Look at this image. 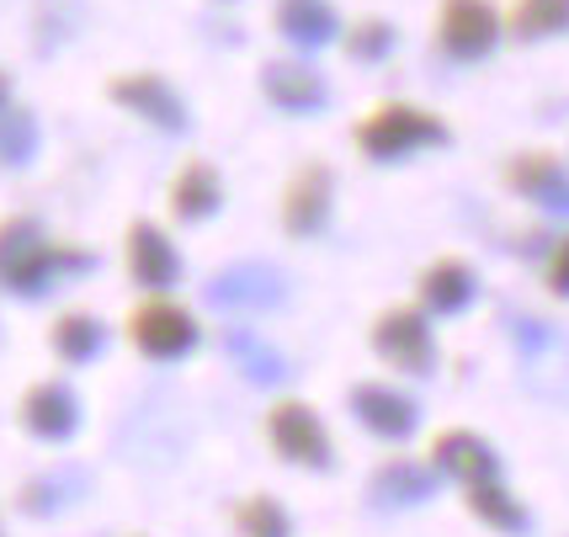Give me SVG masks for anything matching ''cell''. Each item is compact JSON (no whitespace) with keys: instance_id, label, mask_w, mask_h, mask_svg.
<instances>
[{"instance_id":"14","label":"cell","mask_w":569,"mask_h":537,"mask_svg":"<svg viewBox=\"0 0 569 537\" xmlns=\"http://www.w3.org/2000/svg\"><path fill=\"white\" fill-rule=\"evenodd\" d=\"M261 91L272 101L277 112H320L325 97H330V86H325L320 70H309V64H293V59H272L267 70H261Z\"/></svg>"},{"instance_id":"19","label":"cell","mask_w":569,"mask_h":537,"mask_svg":"<svg viewBox=\"0 0 569 537\" xmlns=\"http://www.w3.org/2000/svg\"><path fill=\"white\" fill-rule=\"evenodd\" d=\"M49 346H53V357H59L64 367H86L101 346H107V325H101L97 315H86V309H70V315L53 319Z\"/></svg>"},{"instance_id":"3","label":"cell","mask_w":569,"mask_h":537,"mask_svg":"<svg viewBox=\"0 0 569 537\" xmlns=\"http://www.w3.org/2000/svg\"><path fill=\"white\" fill-rule=\"evenodd\" d=\"M128 341L133 351H144L149 362H176L187 351H198L202 325L187 304H176L171 294H149L144 304H133L128 315Z\"/></svg>"},{"instance_id":"12","label":"cell","mask_w":569,"mask_h":537,"mask_svg":"<svg viewBox=\"0 0 569 537\" xmlns=\"http://www.w3.org/2000/svg\"><path fill=\"white\" fill-rule=\"evenodd\" d=\"M431 468L458 479V485H485V479H500V458L496 447L479 437V431H442L431 441Z\"/></svg>"},{"instance_id":"6","label":"cell","mask_w":569,"mask_h":537,"mask_svg":"<svg viewBox=\"0 0 569 537\" xmlns=\"http://www.w3.org/2000/svg\"><path fill=\"white\" fill-rule=\"evenodd\" d=\"M107 97L118 101L123 112L144 118L149 128H160V133H187V97L176 91L166 74H154V70L112 74L107 80Z\"/></svg>"},{"instance_id":"13","label":"cell","mask_w":569,"mask_h":537,"mask_svg":"<svg viewBox=\"0 0 569 537\" xmlns=\"http://www.w3.org/2000/svg\"><path fill=\"white\" fill-rule=\"evenodd\" d=\"M506 181H511V192L527 197V202H538L548 213H569V171L565 160H553L543 149H527L517 155L511 166H506Z\"/></svg>"},{"instance_id":"7","label":"cell","mask_w":569,"mask_h":537,"mask_svg":"<svg viewBox=\"0 0 569 537\" xmlns=\"http://www.w3.org/2000/svg\"><path fill=\"white\" fill-rule=\"evenodd\" d=\"M123 267L139 294H171L181 282V250L171 245V235L160 223L133 219L123 235Z\"/></svg>"},{"instance_id":"28","label":"cell","mask_w":569,"mask_h":537,"mask_svg":"<svg viewBox=\"0 0 569 537\" xmlns=\"http://www.w3.org/2000/svg\"><path fill=\"white\" fill-rule=\"evenodd\" d=\"M11 107V80H6V70H0V112Z\"/></svg>"},{"instance_id":"4","label":"cell","mask_w":569,"mask_h":537,"mask_svg":"<svg viewBox=\"0 0 569 537\" xmlns=\"http://www.w3.org/2000/svg\"><path fill=\"white\" fill-rule=\"evenodd\" d=\"M267 441H272V453L282 464H298V468H325L336 464V447H330V431H325V420L303 405V399H282L267 410Z\"/></svg>"},{"instance_id":"9","label":"cell","mask_w":569,"mask_h":537,"mask_svg":"<svg viewBox=\"0 0 569 537\" xmlns=\"http://www.w3.org/2000/svg\"><path fill=\"white\" fill-rule=\"evenodd\" d=\"M17 420H22L27 437L38 441H70L80 431V399H74V389L64 378H43V384H32L22 394Z\"/></svg>"},{"instance_id":"18","label":"cell","mask_w":569,"mask_h":537,"mask_svg":"<svg viewBox=\"0 0 569 537\" xmlns=\"http://www.w3.org/2000/svg\"><path fill=\"white\" fill-rule=\"evenodd\" d=\"M372 500L378 506H421L437 495V474L421 464H410V458H389V464L372 474Z\"/></svg>"},{"instance_id":"11","label":"cell","mask_w":569,"mask_h":537,"mask_svg":"<svg viewBox=\"0 0 569 537\" xmlns=\"http://www.w3.org/2000/svg\"><path fill=\"white\" fill-rule=\"evenodd\" d=\"M330 192H336V181L325 166H298L288 192H282V229L293 240H315L330 223Z\"/></svg>"},{"instance_id":"25","label":"cell","mask_w":569,"mask_h":537,"mask_svg":"<svg viewBox=\"0 0 569 537\" xmlns=\"http://www.w3.org/2000/svg\"><path fill=\"white\" fill-rule=\"evenodd\" d=\"M347 53L357 59V64H378V59H389V53H395V27L378 22V17L357 22L347 32Z\"/></svg>"},{"instance_id":"26","label":"cell","mask_w":569,"mask_h":537,"mask_svg":"<svg viewBox=\"0 0 569 537\" xmlns=\"http://www.w3.org/2000/svg\"><path fill=\"white\" fill-rule=\"evenodd\" d=\"M543 282L553 298H569V235L553 245V256H548V267H543Z\"/></svg>"},{"instance_id":"15","label":"cell","mask_w":569,"mask_h":537,"mask_svg":"<svg viewBox=\"0 0 569 537\" xmlns=\"http://www.w3.org/2000/svg\"><path fill=\"white\" fill-rule=\"evenodd\" d=\"M171 219L176 223H202L223 208V176L208 166V160H187L181 171L171 176Z\"/></svg>"},{"instance_id":"16","label":"cell","mask_w":569,"mask_h":537,"mask_svg":"<svg viewBox=\"0 0 569 537\" xmlns=\"http://www.w3.org/2000/svg\"><path fill=\"white\" fill-rule=\"evenodd\" d=\"M421 309L426 315H463L479 294V277H473L469 261H458V256H442V261H431L421 271Z\"/></svg>"},{"instance_id":"23","label":"cell","mask_w":569,"mask_h":537,"mask_svg":"<svg viewBox=\"0 0 569 537\" xmlns=\"http://www.w3.org/2000/svg\"><path fill=\"white\" fill-rule=\"evenodd\" d=\"M277 294H282L277 288V271H267V267H234L213 282L219 304H272Z\"/></svg>"},{"instance_id":"2","label":"cell","mask_w":569,"mask_h":537,"mask_svg":"<svg viewBox=\"0 0 569 537\" xmlns=\"http://www.w3.org/2000/svg\"><path fill=\"white\" fill-rule=\"evenodd\" d=\"M447 139H452L447 122L437 112L416 107V101H383V107H372L368 118L357 122V149L368 160H405V155L437 149Z\"/></svg>"},{"instance_id":"27","label":"cell","mask_w":569,"mask_h":537,"mask_svg":"<svg viewBox=\"0 0 569 537\" xmlns=\"http://www.w3.org/2000/svg\"><path fill=\"white\" fill-rule=\"evenodd\" d=\"M234 351L246 357V372H250V378H267V384H272L277 372H282V367H277V357H272V351H256V346H250L246 336H234Z\"/></svg>"},{"instance_id":"22","label":"cell","mask_w":569,"mask_h":537,"mask_svg":"<svg viewBox=\"0 0 569 537\" xmlns=\"http://www.w3.org/2000/svg\"><path fill=\"white\" fill-rule=\"evenodd\" d=\"M511 32L527 38V43L569 32V0H517L511 6Z\"/></svg>"},{"instance_id":"10","label":"cell","mask_w":569,"mask_h":537,"mask_svg":"<svg viewBox=\"0 0 569 537\" xmlns=\"http://www.w3.org/2000/svg\"><path fill=\"white\" fill-rule=\"evenodd\" d=\"M351 416L383 441H410L421 426V405L410 394H399L395 384H357L351 389Z\"/></svg>"},{"instance_id":"24","label":"cell","mask_w":569,"mask_h":537,"mask_svg":"<svg viewBox=\"0 0 569 537\" xmlns=\"http://www.w3.org/2000/svg\"><path fill=\"white\" fill-rule=\"evenodd\" d=\"M234 527H240V537H293V516L272 495H250L234 506Z\"/></svg>"},{"instance_id":"21","label":"cell","mask_w":569,"mask_h":537,"mask_svg":"<svg viewBox=\"0 0 569 537\" xmlns=\"http://www.w3.org/2000/svg\"><path fill=\"white\" fill-rule=\"evenodd\" d=\"M38 155V118L27 107H6L0 112V171H22Z\"/></svg>"},{"instance_id":"5","label":"cell","mask_w":569,"mask_h":537,"mask_svg":"<svg viewBox=\"0 0 569 537\" xmlns=\"http://www.w3.org/2000/svg\"><path fill=\"white\" fill-rule=\"evenodd\" d=\"M372 351L395 372L426 378L437 367V336L426 325V309H383V315L372 319Z\"/></svg>"},{"instance_id":"20","label":"cell","mask_w":569,"mask_h":537,"mask_svg":"<svg viewBox=\"0 0 569 537\" xmlns=\"http://www.w3.org/2000/svg\"><path fill=\"white\" fill-rule=\"evenodd\" d=\"M469 511L485 521V527H496V533H506V537H517V533H527V506H521L511 489L500 485V479H485V485H469Z\"/></svg>"},{"instance_id":"8","label":"cell","mask_w":569,"mask_h":537,"mask_svg":"<svg viewBox=\"0 0 569 537\" xmlns=\"http://www.w3.org/2000/svg\"><path fill=\"white\" fill-rule=\"evenodd\" d=\"M437 43L458 64L485 59L500 43V11L490 0H442V11H437Z\"/></svg>"},{"instance_id":"17","label":"cell","mask_w":569,"mask_h":537,"mask_svg":"<svg viewBox=\"0 0 569 537\" xmlns=\"http://www.w3.org/2000/svg\"><path fill=\"white\" fill-rule=\"evenodd\" d=\"M277 32L298 49H325L341 38V17L330 0H277Z\"/></svg>"},{"instance_id":"1","label":"cell","mask_w":569,"mask_h":537,"mask_svg":"<svg viewBox=\"0 0 569 537\" xmlns=\"http://www.w3.org/2000/svg\"><path fill=\"white\" fill-rule=\"evenodd\" d=\"M91 267V250L70 240H53L49 229L27 213L0 219V288L17 298H43L64 277Z\"/></svg>"}]
</instances>
